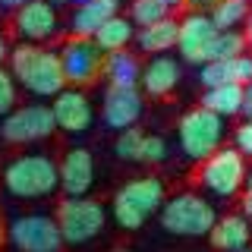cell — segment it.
Masks as SVG:
<instances>
[{"mask_svg": "<svg viewBox=\"0 0 252 252\" xmlns=\"http://www.w3.org/2000/svg\"><path fill=\"white\" fill-rule=\"evenodd\" d=\"M139 117H142V92L107 85L104 104H101V120H104V126L123 132V129H129V126H136Z\"/></svg>", "mask_w": 252, "mask_h": 252, "instance_id": "9a60e30c", "label": "cell"}, {"mask_svg": "<svg viewBox=\"0 0 252 252\" xmlns=\"http://www.w3.org/2000/svg\"><path fill=\"white\" fill-rule=\"evenodd\" d=\"M167 16H170V6H164L161 0H132L129 3V22L139 29L155 26V22L167 19Z\"/></svg>", "mask_w": 252, "mask_h": 252, "instance_id": "cb8c5ba5", "label": "cell"}, {"mask_svg": "<svg viewBox=\"0 0 252 252\" xmlns=\"http://www.w3.org/2000/svg\"><path fill=\"white\" fill-rule=\"evenodd\" d=\"M211 246L218 252H236V249H246L249 246V220L243 215H227V218H218V224L211 227Z\"/></svg>", "mask_w": 252, "mask_h": 252, "instance_id": "ac0fdd59", "label": "cell"}, {"mask_svg": "<svg viewBox=\"0 0 252 252\" xmlns=\"http://www.w3.org/2000/svg\"><path fill=\"white\" fill-rule=\"evenodd\" d=\"M6 236L19 252H60L63 249V233L57 218L51 215H19L10 220Z\"/></svg>", "mask_w": 252, "mask_h": 252, "instance_id": "ba28073f", "label": "cell"}, {"mask_svg": "<svg viewBox=\"0 0 252 252\" xmlns=\"http://www.w3.org/2000/svg\"><path fill=\"white\" fill-rule=\"evenodd\" d=\"M101 73L107 76V82L114 89H139V79H142V66L132 54L117 51V54H104V66Z\"/></svg>", "mask_w": 252, "mask_h": 252, "instance_id": "ffe728a7", "label": "cell"}, {"mask_svg": "<svg viewBox=\"0 0 252 252\" xmlns=\"http://www.w3.org/2000/svg\"><path fill=\"white\" fill-rule=\"evenodd\" d=\"M57 224H60L63 243L85 246V243H92L94 236L104 230L107 211L101 202L89 199V195H82V199H63L57 208Z\"/></svg>", "mask_w": 252, "mask_h": 252, "instance_id": "8992f818", "label": "cell"}, {"mask_svg": "<svg viewBox=\"0 0 252 252\" xmlns=\"http://www.w3.org/2000/svg\"><path fill=\"white\" fill-rule=\"evenodd\" d=\"M189 3H202V6H205V3H211V6H215L218 0H189Z\"/></svg>", "mask_w": 252, "mask_h": 252, "instance_id": "d590c367", "label": "cell"}, {"mask_svg": "<svg viewBox=\"0 0 252 252\" xmlns=\"http://www.w3.org/2000/svg\"><path fill=\"white\" fill-rule=\"evenodd\" d=\"M177 35H180V22L173 16H167V19L155 22V26L139 29L136 41L148 57H158V54H167L170 47H177Z\"/></svg>", "mask_w": 252, "mask_h": 252, "instance_id": "d6986e66", "label": "cell"}, {"mask_svg": "<svg viewBox=\"0 0 252 252\" xmlns=\"http://www.w3.org/2000/svg\"><path fill=\"white\" fill-rule=\"evenodd\" d=\"M246 51V38L243 32H220L218 35V44H215V60H230V57H240Z\"/></svg>", "mask_w": 252, "mask_h": 252, "instance_id": "484cf974", "label": "cell"}, {"mask_svg": "<svg viewBox=\"0 0 252 252\" xmlns=\"http://www.w3.org/2000/svg\"><path fill=\"white\" fill-rule=\"evenodd\" d=\"M243 218L252 220V173L246 177V183H243Z\"/></svg>", "mask_w": 252, "mask_h": 252, "instance_id": "f546056e", "label": "cell"}, {"mask_svg": "<svg viewBox=\"0 0 252 252\" xmlns=\"http://www.w3.org/2000/svg\"><path fill=\"white\" fill-rule=\"evenodd\" d=\"M246 120H252V82L243 85V110H240Z\"/></svg>", "mask_w": 252, "mask_h": 252, "instance_id": "4dcf8cb0", "label": "cell"}, {"mask_svg": "<svg viewBox=\"0 0 252 252\" xmlns=\"http://www.w3.org/2000/svg\"><path fill=\"white\" fill-rule=\"evenodd\" d=\"M202 107H208L211 114H218V117H236L243 110V85H233V82H227V85H215V89H205L202 94Z\"/></svg>", "mask_w": 252, "mask_h": 252, "instance_id": "44dd1931", "label": "cell"}, {"mask_svg": "<svg viewBox=\"0 0 252 252\" xmlns=\"http://www.w3.org/2000/svg\"><path fill=\"white\" fill-rule=\"evenodd\" d=\"M243 38H246V47L252 51V16L246 19V29H243Z\"/></svg>", "mask_w": 252, "mask_h": 252, "instance_id": "d6a6232c", "label": "cell"}, {"mask_svg": "<svg viewBox=\"0 0 252 252\" xmlns=\"http://www.w3.org/2000/svg\"><path fill=\"white\" fill-rule=\"evenodd\" d=\"M164 202H167V192L158 177L129 180L114 195V220L123 230H139V227H145L148 218L161 211Z\"/></svg>", "mask_w": 252, "mask_h": 252, "instance_id": "3957f363", "label": "cell"}, {"mask_svg": "<svg viewBox=\"0 0 252 252\" xmlns=\"http://www.w3.org/2000/svg\"><path fill=\"white\" fill-rule=\"evenodd\" d=\"M142 92L152 94V98H167V94L180 85V63L167 57V54H158L142 66V79H139Z\"/></svg>", "mask_w": 252, "mask_h": 252, "instance_id": "2e32d148", "label": "cell"}, {"mask_svg": "<svg viewBox=\"0 0 252 252\" xmlns=\"http://www.w3.org/2000/svg\"><path fill=\"white\" fill-rule=\"evenodd\" d=\"M161 3H164V6H170V10H173V6H183V3H189V0H161Z\"/></svg>", "mask_w": 252, "mask_h": 252, "instance_id": "e575fe53", "label": "cell"}, {"mask_svg": "<svg viewBox=\"0 0 252 252\" xmlns=\"http://www.w3.org/2000/svg\"><path fill=\"white\" fill-rule=\"evenodd\" d=\"M236 252H252V249H249V246H246V249H236Z\"/></svg>", "mask_w": 252, "mask_h": 252, "instance_id": "ab89813d", "label": "cell"}, {"mask_svg": "<svg viewBox=\"0 0 252 252\" xmlns=\"http://www.w3.org/2000/svg\"><path fill=\"white\" fill-rule=\"evenodd\" d=\"M10 73L22 89L38 94V98H54L66 89L60 54L41 44H16L10 51Z\"/></svg>", "mask_w": 252, "mask_h": 252, "instance_id": "6da1fadb", "label": "cell"}, {"mask_svg": "<svg viewBox=\"0 0 252 252\" xmlns=\"http://www.w3.org/2000/svg\"><path fill=\"white\" fill-rule=\"evenodd\" d=\"M136 38V29H132V22L126 19V16H114V19H107L104 26L94 32L92 41L101 47L104 54H117V51H126V44Z\"/></svg>", "mask_w": 252, "mask_h": 252, "instance_id": "7402d4cb", "label": "cell"}, {"mask_svg": "<svg viewBox=\"0 0 252 252\" xmlns=\"http://www.w3.org/2000/svg\"><path fill=\"white\" fill-rule=\"evenodd\" d=\"M3 189L13 199L38 202L60 189V170L51 155H19L3 167Z\"/></svg>", "mask_w": 252, "mask_h": 252, "instance_id": "7a4b0ae2", "label": "cell"}, {"mask_svg": "<svg viewBox=\"0 0 252 252\" xmlns=\"http://www.w3.org/2000/svg\"><path fill=\"white\" fill-rule=\"evenodd\" d=\"M161 227L177 236H208L218 224V211L208 199L195 192H177L161 205Z\"/></svg>", "mask_w": 252, "mask_h": 252, "instance_id": "277c9868", "label": "cell"}, {"mask_svg": "<svg viewBox=\"0 0 252 252\" xmlns=\"http://www.w3.org/2000/svg\"><path fill=\"white\" fill-rule=\"evenodd\" d=\"M16 101H19V82L13 79L10 69L0 66V114L16 110Z\"/></svg>", "mask_w": 252, "mask_h": 252, "instance_id": "4316f807", "label": "cell"}, {"mask_svg": "<svg viewBox=\"0 0 252 252\" xmlns=\"http://www.w3.org/2000/svg\"><path fill=\"white\" fill-rule=\"evenodd\" d=\"M249 170H246V158L236 148H218L215 155H208L199 167V183L218 199H230L243 189Z\"/></svg>", "mask_w": 252, "mask_h": 252, "instance_id": "52a82bcc", "label": "cell"}, {"mask_svg": "<svg viewBox=\"0 0 252 252\" xmlns=\"http://www.w3.org/2000/svg\"><path fill=\"white\" fill-rule=\"evenodd\" d=\"M218 26L211 22L208 13H189L180 19V35H177V51L186 63H205L215 60V44H218Z\"/></svg>", "mask_w": 252, "mask_h": 252, "instance_id": "30bf717a", "label": "cell"}, {"mask_svg": "<svg viewBox=\"0 0 252 252\" xmlns=\"http://www.w3.org/2000/svg\"><path fill=\"white\" fill-rule=\"evenodd\" d=\"M180 148L192 161H205L208 155H215L224 142V117L211 114L208 107H192L183 114V120L177 126Z\"/></svg>", "mask_w": 252, "mask_h": 252, "instance_id": "5b68a950", "label": "cell"}, {"mask_svg": "<svg viewBox=\"0 0 252 252\" xmlns=\"http://www.w3.org/2000/svg\"><path fill=\"white\" fill-rule=\"evenodd\" d=\"M233 142H236V152L243 158H252V120H243L233 132Z\"/></svg>", "mask_w": 252, "mask_h": 252, "instance_id": "f1b7e54d", "label": "cell"}, {"mask_svg": "<svg viewBox=\"0 0 252 252\" xmlns=\"http://www.w3.org/2000/svg\"><path fill=\"white\" fill-rule=\"evenodd\" d=\"M10 57V44H6V38L0 35V66H3V60Z\"/></svg>", "mask_w": 252, "mask_h": 252, "instance_id": "836d02e7", "label": "cell"}, {"mask_svg": "<svg viewBox=\"0 0 252 252\" xmlns=\"http://www.w3.org/2000/svg\"><path fill=\"white\" fill-rule=\"evenodd\" d=\"M13 29L26 44H41L57 35V10L51 0H29L13 16Z\"/></svg>", "mask_w": 252, "mask_h": 252, "instance_id": "7c38bea8", "label": "cell"}, {"mask_svg": "<svg viewBox=\"0 0 252 252\" xmlns=\"http://www.w3.org/2000/svg\"><path fill=\"white\" fill-rule=\"evenodd\" d=\"M51 114H54L57 129L63 132H85L94 123V107H92L89 94L79 89H63L60 94H54Z\"/></svg>", "mask_w": 252, "mask_h": 252, "instance_id": "4fadbf2b", "label": "cell"}, {"mask_svg": "<svg viewBox=\"0 0 252 252\" xmlns=\"http://www.w3.org/2000/svg\"><path fill=\"white\" fill-rule=\"evenodd\" d=\"M142 145H145V132L139 129V126H129V129H123L120 136L114 142V152L120 161H142Z\"/></svg>", "mask_w": 252, "mask_h": 252, "instance_id": "d4e9b609", "label": "cell"}, {"mask_svg": "<svg viewBox=\"0 0 252 252\" xmlns=\"http://www.w3.org/2000/svg\"><path fill=\"white\" fill-rule=\"evenodd\" d=\"M110 252H132V249H110Z\"/></svg>", "mask_w": 252, "mask_h": 252, "instance_id": "f35d334b", "label": "cell"}, {"mask_svg": "<svg viewBox=\"0 0 252 252\" xmlns=\"http://www.w3.org/2000/svg\"><path fill=\"white\" fill-rule=\"evenodd\" d=\"M60 170V189L66 199H82L94 186V158L89 148H69L57 164Z\"/></svg>", "mask_w": 252, "mask_h": 252, "instance_id": "5bb4252c", "label": "cell"}, {"mask_svg": "<svg viewBox=\"0 0 252 252\" xmlns=\"http://www.w3.org/2000/svg\"><path fill=\"white\" fill-rule=\"evenodd\" d=\"M60 66L66 82L79 89V85H89L101 76L104 66V51L92 41V38H73L60 47Z\"/></svg>", "mask_w": 252, "mask_h": 252, "instance_id": "8fae6325", "label": "cell"}, {"mask_svg": "<svg viewBox=\"0 0 252 252\" xmlns=\"http://www.w3.org/2000/svg\"><path fill=\"white\" fill-rule=\"evenodd\" d=\"M29 0H0V10H19V6H26Z\"/></svg>", "mask_w": 252, "mask_h": 252, "instance_id": "1f68e13d", "label": "cell"}, {"mask_svg": "<svg viewBox=\"0 0 252 252\" xmlns=\"http://www.w3.org/2000/svg\"><path fill=\"white\" fill-rule=\"evenodd\" d=\"M3 236H6V227L0 224V246H3Z\"/></svg>", "mask_w": 252, "mask_h": 252, "instance_id": "8d00e7d4", "label": "cell"}, {"mask_svg": "<svg viewBox=\"0 0 252 252\" xmlns=\"http://www.w3.org/2000/svg\"><path fill=\"white\" fill-rule=\"evenodd\" d=\"M208 16L218 26V32H236L249 19V0H218Z\"/></svg>", "mask_w": 252, "mask_h": 252, "instance_id": "603a6c76", "label": "cell"}, {"mask_svg": "<svg viewBox=\"0 0 252 252\" xmlns=\"http://www.w3.org/2000/svg\"><path fill=\"white\" fill-rule=\"evenodd\" d=\"M57 129L51 114V104H26V107H16L3 117L0 123V136L10 145H32V142H41L51 132Z\"/></svg>", "mask_w": 252, "mask_h": 252, "instance_id": "9c48e42d", "label": "cell"}, {"mask_svg": "<svg viewBox=\"0 0 252 252\" xmlns=\"http://www.w3.org/2000/svg\"><path fill=\"white\" fill-rule=\"evenodd\" d=\"M142 161H148V164L167 161V139H164V136H145V145H142Z\"/></svg>", "mask_w": 252, "mask_h": 252, "instance_id": "83f0119b", "label": "cell"}, {"mask_svg": "<svg viewBox=\"0 0 252 252\" xmlns=\"http://www.w3.org/2000/svg\"><path fill=\"white\" fill-rule=\"evenodd\" d=\"M51 3H73V0H51Z\"/></svg>", "mask_w": 252, "mask_h": 252, "instance_id": "74e56055", "label": "cell"}, {"mask_svg": "<svg viewBox=\"0 0 252 252\" xmlns=\"http://www.w3.org/2000/svg\"><path fill=\"white\" fill-rule=\"evenodd\" d=\"M114 16H120V0H82L69 16V29L76 38H94V32Z\"/></svg>", "mask_w": 252, "mask_h": 252, "instance_id": "e0dca14e", "label": "cell"}]
</instances>
